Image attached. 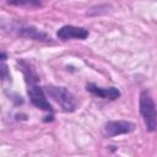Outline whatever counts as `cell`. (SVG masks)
Here are the masks:
<instances>
[{"mask_svg": "<svg viewBox=\"0 0 157 157\" xmlns=\"http://www.w3.org/2000/svg\"><path fill=\"white\" fill-rule=\"evenodd\" d=\"M1 77L2 80H9L10 78V74H9V70H7V65L5 64V60H1Z\"/></svg>", "mask_w": 157, "mask_h": 157, "instance_id": "ba28073f", "label": "cell"}, {"mask_svg": "<svg viewBox=\"0 0 157 157\" xmlns=\"http://www.w3.org/2000/svg\"><path fill=\"white\" fill-rule=\"evenodd\" d=\"M139 112L148 132L157 131V105L147 90L141 91L139 97Z\"/></svg>", "mask_w": 157, "mask_h": 157, "instance_id": "6da1fadb", "label": "cell"}, {"mask_svg": "<svg viewBox=\"0 0 157 157\" xmlns=\"http://www.w3.org/2000/svg\"><path fill=\"white\" fill-rule=\"evenodd\" d=\"M86 90L96 97H99L103 99H110V101L118 99L121 94L117 87H99L94 83H87Z\"/></svg>", "mask_w": 157, "mask_h": 157, "instance_id": "52a82bcc", "label": "cell"}, {"mask_svg": "<svg viewBox=\"0 0 157 157\" xmlns=\"http://www.w3.org/2000/svg\"><path fill=\"white\" fill-rule=\"evenodd\" d=\"M13 32H16L18 36L25 37V38H29L33 40H38V42H43V43H52V37H49L47 33L39 31L38 28H36L34 26L31 25H20L13 27L12 29Z\"/></svg>", "mask_w": 157, "mask_h": 157, "instance_id": "5b68a950", "label": "cell"}, {"mask_svg": "<svg viewBox=\"0 0 157 157\" xmlns=\"http://www.w3.org/2000/svg\"><path fill=\"white\" fill-rule=\"evenodd\" d=\"M38 81L34 82H27V94L29 97L31 103L45 112H49L53 114V105L47 99V93L44 91V87H40L37 85Z\"/></svg>", "mask_w": 157, "mask_h": 157, "instance_id": "3957f363", "label": "cell"}, {"mask_svg": "<svg viewBox=\"0 0 157 157\" xmlns=\"http://www.w3.org/2000/svg\"><path fill=\"white\" fill-rule=\"evenodd\" d=\"M44 91H45L47 96L50 97L54 102H56L64 112L71 113V112H74L76 109L77 102H76L74 94L69 90H66L65 87L54 86V85H47L44 87Z\"/></svg>", "mask_w": 157, "mask_h": 157, "instance_id": "7a4b0ae2", "label": "cell"}, {"mask_svg": "<svg viewBox=\"0 0 157 157\" xmlns=\"http://www.w3.org/2000/svg\"><path fill=\"white\" fill-rule=\"evenodd\" d=\"M136 129V125L129 120H109L103 125V135L105 137H114L124 134H130Z\"/></svg>", "mask_w": 157, "mask_h": 157, "instance_id": "277c9868", "label": "cell"}, {"mask_svg": "<svg viewBox=\"0 0 157 157\" xmlns=\"http://www.w3.org/2000/svg\"><path fill=\"white\" fill-rule=\"evenodd\" d=\"M56 36L61 40L69 39H86L88 37V31L83 27H76L72 25H65L60 27L56 32Z\"/></svg>", "mask_w": 157, "mask_h": 157, "instance_id": "8992f818", "label": "cell"}]
</instances>
